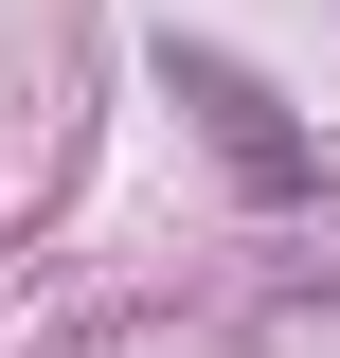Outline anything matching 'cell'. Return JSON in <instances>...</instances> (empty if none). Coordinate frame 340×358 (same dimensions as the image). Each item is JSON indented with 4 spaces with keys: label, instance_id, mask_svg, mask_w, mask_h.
Listing matches in <instances>:
<instances>
[{
    "label": "cell",
    "instance_id": "obj_1",
    "mask_svg": "<svg viewBox=\"0 0 340 358\" xmlns=\"http://www.w3.org/2000/svg\"><path fill=\"white\" fill-rule=\"evenodd\" d=\"M179 90H197V108H215V143H233V179H251V197H304V143L269 126V90L233 72V54H179Z\"/></svg>",
    "mask_w": 340,
    "mask_h": 358
}]
</instances>
